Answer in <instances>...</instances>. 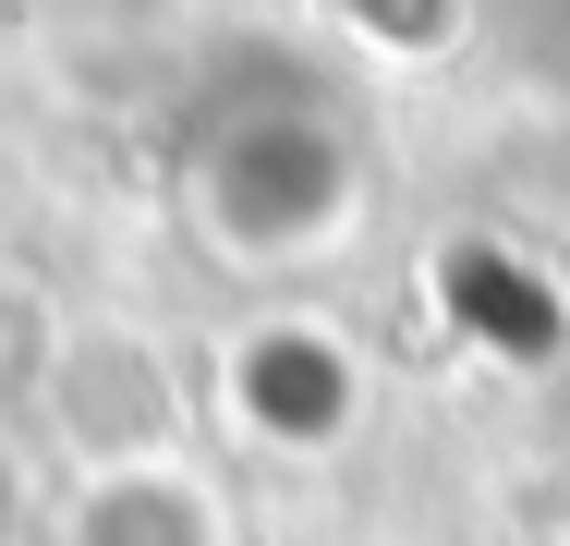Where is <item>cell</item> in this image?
Here are the masks:
<instances>
[{
  "instance_id": "6da1fadb",
  "label": "cell",
  "mask_w": 570,
  "mask_h": 546,
  "mask_svg": "<svg viewBox=\"0 0 570 546\" xmlns=\"http://www.w3.org/2000/svg\"><path fill=\"white\" fill-rule=\"evenodd\" d=\"M183 231L219 267H316L364 207V146L304 74H243L183 134Z\"/></svg>"
},
{
  "instance_id": "7a4b0ae2",
  "label": "cell",
  "mask_w": 570,
  "mask_h": 546,
  "mask_svg": "<svg viewBox=\"0 0 570 546\" xmlns=\"http://www.w3.org/2000/svg\"><path fill=\"white\" fill-rule=\"evenodd\" d=\"M37 413L61 426L73 474H146V461H183V377H170V352H158L146 328H121V316L61 328Z\"/></svg>"
},
{
  "instance_id": "3957f363",
  "label": "cell",
  "mask_w": 570,
  "mask_h": 546,
  "mask_svg": "<svg viewBox=\"0 0 570 546\" xmlns=\"http://www.w3.org/2000/svg\"><path fill=\"white\" fill-rule=\"evenodd\" d=\"M61 546H230V510L195 461H146V474H86Z\"/></svg>"
}]
</instances>
